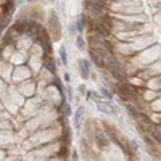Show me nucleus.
Masks as SVG:
<instances>
[{"label":"nucleus","mask_w":161,"mask_h":161,"mask_svg":"<svg viewBox=\"0 0 161 161\" xmlns=\"http://www.w3.org/2000/svg\"><path fill=\"white\" fill-rule=\"evenodd\" d=\"M139 118L142 119V123H145V124H150V118H148V116H145V114H142V113H140V114H139Z\"/></svg>","instance_id":"obj_9"},{"label":"nucleus","mask_w":161,"mask_h":161,"mask_svg":"<svg viewBox=\"0 0 161 161\" xmlns=\"http://www.w3.org/2000/svg\"><path fill=\"white\" fill-rule=\"evenodd\" d=\"M79 66H80V68H79V71H80V76H82L84 79H87L89 77V61L87 60H80V63H79Z\"/></svg>","instance_id":"obj_3"},{"label":"nucleus","mask_w":161,"mask_h":161,"mask_svg":"<svg viewBox=\"0 0 161 161\" xmlns=\"http://www.w3.org/2000/svg\"><path fill=\"white\" fill-rule=\"evenodd\" d=\"M118 90L123 93V97H126V98H134V97H136V90H134L132 86L121 84V86H118Z\"/></svg>","instance_id":"obj_1"},{"label":"nucleus","mask_w":161,"mask_h":161,"mask_svg":"<svg viewBox=\"0 0 161 161\" xmlns=\"http://www.w3.org/2000/svg\"><path fill=\"white\" fill-rule=\"evenodd\" d=\"M60 58H61V63H63V64L68 63V58H66V50H64L63 45L60 47Z\"/></svg>","instance_id":"obj_5"},{"label":"nucleus","mask_w":161,"mask_h":161,"mask_svg":"<svg viewBox=\"0 0 161 161\" xmlns=\"http://www.w3.org/2000/svg\"><path fill=\"white\" fill-rule=\"evenodd\" d=\"M95 28H97V29H95V31H97V34H100V36H103V37L108 36V34H110V29H111V28H110V26L106 24L105 21L98 23V24L95 26Z\"/></svg>","instance_id":"obj_2"},{"label":"nucleus","mask_w":161,"mask_h":161,"mask_svg":"<svg viewBox=\"0 0 161 161\" xmlns=\"http://www.w3.org/2000/svg\"><path fill=\"white\" fill-rule=\"evenodd\" d=\"M150 134H152V137H153L156 142H159V143H161V132H158L156 129H152V130H150Z\"/></svg>","instance_id":"obj_6"},{"label":"nucleus","mask_w":161,"mask_h":161,"mask_svg":"<svg viewBox=\"0 0 161 161\" xmlns=\"http://www.w3.org/2000/svg\"><path fill=\"white\" fill-rule=\"evenodd\" d=\"M80 114H82V110H77V113H76V116H74V126L79 129L80 127V123H79V119H80Z\"/></svg>","instance_id":"obj_7"},{"label":"nucleus","mask_w":161,"mask_h":161,"mask_svg":"<svg viewBox=\"0 0 161 161\" xmlns=\"http://www.w3.org/2000/svg\"><path fill=\"white\" fill-rule=\"evenodd\" d=\"M28 2H29V3H32V2H36V0H28Z\"/></svg>","instance_id":"obj_12"},{"label":"nucleus","mask_w":161,"mask_h":161,"mask_svg":"<svg viewBox=\"0 0 161 161\" xmlns=\"http://www.w3.org/2000/svg\"><path fill=\"white\" fill-rule=\"evenodd\" d=\"M102 95H103V97H106V98H111V93H110L108 90H106V89H102Z\"/></svg>","instance_id":"obj_11"},{"label":"nucleus","mask_w":161,"mask_h":161,"mask_svg":"<svg viewBox=\"0 0 161 161\" xmlns=\"http://www.w3.org/2000/svg\"><path fill=\"white\" fill-rule=\"evenodd\" d=\"M84 28H86L84 16H79V18H77V21H76V29H77L79 32H82V31H84Z\"/></svg>","instance_id":"obj_4"},{"label":"nucleus","mask_w":161,"mask_h":161,"mask_svg":"<svg viewBox=\"0 0 161 161\" xmlns=\"http://www.w3.org/2000/svg\"><path fill=\"white\" fill-rule=\"evenodd\" d=\"M127 111H129V113H130V114H132L134 118H139V114H140V113H137L136 110H134L132 106H127Z\"/></svg>","instance_id":"obj_10"},{"label":"nucleus","mask_w":161,"mask_h":161,"mask_svg":"<svg viewBox=\"0 0 161 161\" xmlns=\"http://www.w3.org/2000/svg\"><path fill=\"white\" fill-rule=\"evenodd\" d=\"M76 45H77V47H79L80 50H84V47H86V44H84V39L80 37V36H79V37L76 39Z\"/></svg>","instance_id":"obj_8"}]
</instances>
